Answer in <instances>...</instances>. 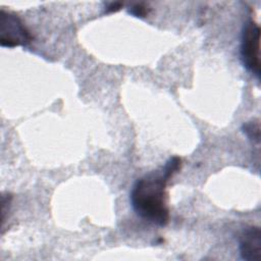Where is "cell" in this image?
I'll return each instance as SVG.
<instances>
[{
	"mask_svg": "<svg viewBox=\"0 0 261 261\" xmlns=\"http://www.w3.org/2000/svg\"><path fill=\"white\" fill-rule=\"evenodd\" d=\"M181 158L170 157L160 169L138 178L130 191L129 200L136 214L154 225L165 226L169 221L166 186L180 169Z\"/></svg>",
	"mask_w": 261,
	"mask_h": 261,
	"instance_id": "6da1fadb",
	"label": "cell"
},
{
	"mask_svg": "<svg viewBox=\"0 0 261 261\" xmlns=\"http://www.w3.org/2000/svg\"><path fill=\"white\" fill-rule=\"evenodd\" d=\"M241 59L248 71L260 79V28L257 22L250 19L242 30Z\"/></svg>",
	"mask_w": 261,
	"mask_h": 261,
	"instance_id": "7a4b0ae2",
	"label": "cell"
},
{
	"mask_svg": "<svg viewBox=\"0 0 261 261\" xmlns=\"http://www.w3.org/2000/svg\"><path fill=\"white\" fill-rule=\"evenodd\" d=\"M33 40L30 31L20 18L1 9L0 12V44L2 47L14 48L27 46Z\"/></svg>",
	"mask_w": 261,
	"mask_h": 261,
	"instance_id": "3957f363",
	"label": "cell"
},
{
	"mask_svg": "<svg viewBox=\"0 0 261 261\" xmlns=\"http://www.w3.org/2000/svg\"><path fill=\"white\" fill-rule=\"evenodd\" d=\"M239 249L243 260H261V230L258 226H248L240 234Z\"/></svg>",
	"mask_w": 261,
	"mask_h": 261,
	"instance_id": "277c9868",
	"label": "cell"
},
{
	"mask_svg": "<svg viewBox=\"0 0 261 261\" xmlns=\"http://www.w3.org/2000/svg\"><path fill=\"white\" fill-rule=\"evenodd\" d=\"M242 129H243V132L247 135V137L251 141L259 144V141H260V127H259L258 120H256V121H249V122L244 123L243 126H242Z\"/></svg>",
	"mask_w": 261,
	"mask_h": 261,
	"instance_id": "5b68a950",
	"label": "cell"
},
{
	"mask_svg": "<svg viewBox=\"0 0 261 261\" xmlns=\"http://www.w3.org/2000/svg\"><path fill=\"white\" fill-rule=\"evenodd\" d=\"M149 10L150 8H148V6H146L144 3H137L128 9V12L136 17H146Z\"/></svg>",
	"mask_w": 261,
	"mask_h": 261,
	"instance_id": "8992f818",
	"label": "cell"
},
{
	"mask_svg": "<svg viewBox=\"0 0 261 261\" xmlns=\"http://www.w3.org/2000/svg\"><path fill=\"white\" fill-rule=\"evenodd\" d=\"M121 6H122V4L119 3V2H112V3H110V4L106 7V10H105V11H106L107 13H108V12H115V11L119 10Z\"/></svg>",
	"mask_w": 261,
	"mask_h": 261,
	"instance_id": "52a82bcc",
	"label": "cell"
}]
</instances>
